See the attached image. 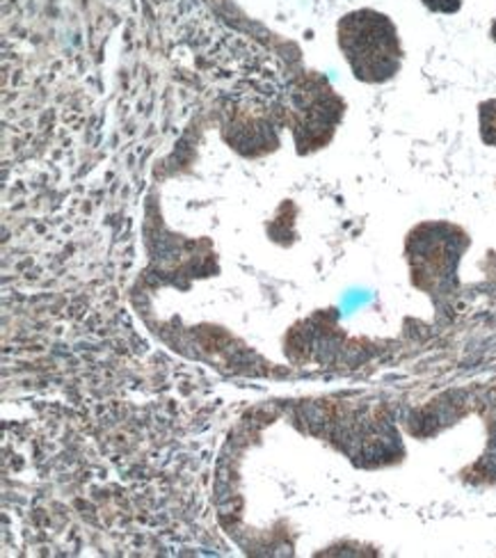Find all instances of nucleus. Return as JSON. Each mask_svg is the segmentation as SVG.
<instances>
[{"instance_id": "nucleus-1", "label": "nucleus", "mask_w": 496, "mask_h": 558, "mask_svg": "<svg viewBox=\"0 0 496 558\" xmlns=\"http://www.w3.org/2000/svg\"><path fill=\"white\" fill-rule=\"evenodd\" d=\"M339 44L362 81L380 83L398 72L400 49L391 21L383 14L364 10L348 14L339 23Z\"/></svg>"}]
</instances>
